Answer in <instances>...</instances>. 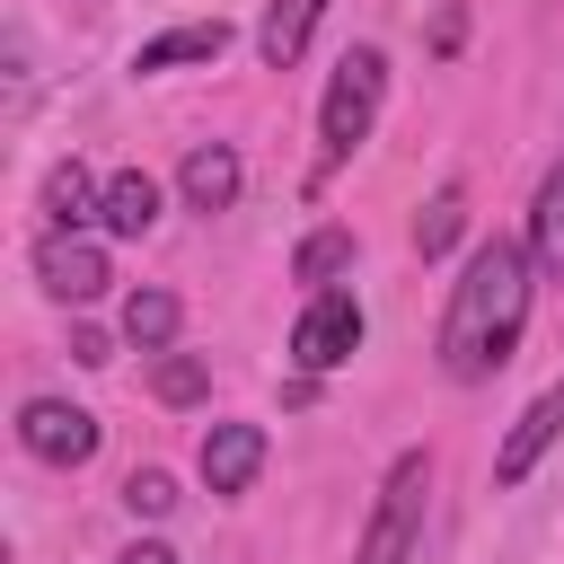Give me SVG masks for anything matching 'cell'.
<instances>
[{
    "label": "cell",
    "mask_w": 564,
    "mask_h": 564,
    "mask_svg": "<svg viewBox=\"0 0 564 564\" xmlns=\"http://www.w3.org/2000/svg\"><path fill=\"white\" fill-rule=\"evenodd\" d=\"M529 326V247L520 238H485L467 256V273L449 282V317H441V370L449 379H494L520 352Z\"/></svg>",
    "instance_id": "6da1fadb"
},
{
    "label": "cell",
    "mask_w": 564,
    "mask_h": 564,
    "mask_svg": "<svg viewBox=\"0 0 564 564\" xmlns=\"http://www.w3.org/2000/svg\"><path fill=\"white\" fill-rule=\"evenodd\" d=\"M379 97H388V62H379L370 44H352V53L335 62V79H326V106H317V167H344V159L370 141Z\"/></svg>",
    "instance_id": "7a4b0ae2"
},
{
    "label": "cell",
    "mask_w": 564,
    "mask_h": 564,
    "mask_svg": "<svg viewBox=\"0 0 564 564\" xmlns=\"http://www.w3.org/2000/svg\"><path fill=\"white\" fill-rule=\"evenodd\" d=\"M423 494H432V458H423V449H405V458L388 467V485H379V511H370V529H361L352 564H414V538H423Z\"/></svg>",
    "instance_id": "3957f363"
},
{
    "label": "cell",
    "mask_w": 564,
    "mask_h": 564,
    "mask_svg": "<svg viewBox=\"0 0 564 564\" xmlns=\"http://www.w3.org/2000/svg\"><path fill=\"white\" fill-rule=\"evenodd\" d=\"M352 344H361V300L352 291H317L308 308H300V326H291V361L317 379V370H335V361H352Z\"/></svg>",
    "instance_id": "277c9868"
},
{
    "label": "cell",
    "mask_w": 564,
    "mask_h": 564,
    "mask_svg": "<svg viewBox=\"0 0 564 564\" xmlns=\"http://www.w3.org/2000/svg\"><path fill=\"white\" fill-rule=\"evenodd\" d=\"M18 441H26L44 467H79V458H97V414H79V405H62V397H35V405L18 414Z\"/></svg>",
    "instance_id": "5b68a950"
},
{
    "label": "cell",
    "mask_w": 564,
    "mask_h": 564,
    "mask_svg": "<svg viewBox=\"0 0 564 564\" xmlns=\"http://www.w3.org/2000/svg\"><path fill=\"white\" fill-rule=\"evenodd\" d=\"M555 432H564V379L555 388H538L529 405H520V423L502 432V449H494V485H520L546 449H555Z\"/></svg>",
    "instance_id": "8992f818"
},
{
    "label": "cell",
    "mask_w": 564,
    "mask_h": 564,
    "mask_svg": "<svg viewBox=\"0 0 564 564\" xmlns=\"http://www.w3.org/2000/svg\"><path fill=\"white\" fill-rule=\"evenodd\" d=\"M35 282L53 291V300H97L115 273H106V256L88 247V238H70V229H53L44 247H35Z\"/></svg>",
    "instance_id": "52a82bcc"
},
{
    "label": "cell",
    "mask_w": 564,
    "mask_h": 564,
    "mask_svg": "<svg viewBox=\"0 0 564 564\" xmlns=\"http://www.w3.org/2000/svg\"><path fill=\"white\" fill-rule=\"evenodd\" d=\"M256 467H264V432L256 423H212L203 432V485L212 494H247Z\"/></svg>",
    "instance_id": "ba28073f"
},
{
    "label": "cell",
    "mask_w": 564,
    "mask_h": 564,
    "mask_svg": "<svg viewBox=\"0 0 564 564\" xmlns=\"http://www.w3.org/2000/svg\"><path fill=\"white\" fill-rule=\"evenodd\" d=\"M176 185H185V203H194V212H229V203H238V150H229V141L185 150Z\"/></svg>",
    "instance_id": "9c48e42d"
},
{
    "label": "cell",
    "mask_w": 564,
    "mask_h": 564,
    "mask_svg": "<svg viewBox=\"0 0 564 564\" xmlns=\"http://www.w3.org/2000/svg\"><path fill=\"white\" fill-rule=\"evenodd\" d=\"M317 18H326V0H273V9H264V26H256V53H264V70H291V62L308 53Z\"/></svg>",
    "instance_id": "30bf717a"
},
{
    "label": "cell",
    "mask_w": 564,
    "mask_h": 564,
    "mask_svg": "<svg viewBox=\"0 0 564 564\" xmlns=\"http://www.w3.org/2000/svg\"><path fill=\"white\" fill-rule=\"evenodd\" d=\"M220 53H229V26L203 18V26H167V35H150V44L132 53V70H176V62H220Z\"/></svg>",
    "instance_id": "8fae6325"
},
{
    "label": "cell",
    "mask_w": 564,
    "mask_h": 564,
    "mask_svg": "<svg viewBox=\"0 0 564 564\" xmlns=\"http://www.w3.org/2000/svg\"><path fill=\"white\" fill-rule=\"evenodd\" d=\"M97 220H106L115 238H141V229L159 220V185H150L141 167H123V176H106V203H97Z\"/></svg>",
    "instance_id": "7c38bea8"
},
{
    "label": "cell",
    "mask_w": 564,
    "mask_h": 564,
    "mask_svg": "<svg viewBox=\"0 0 564 564\" xmlns=\"http://www.w3.org/2000/svg\"><path fill=\"white\" fill-rule=\"evenodd\" d=\"M529 256H538V273H555L564 282V159L546 167V185H538V212H529Z\"/></svg>",
    "instance_id": "4fadbf2b"
},
{
    "label": "cell",
    "mask_w": 564,
    "mask_h": 564,
    "mask_svg": "<svg viewBox=\"0 0 564 564\" xmlns=\"http://www.w3.org/2000/svg\"><path fill=\"white\" fill-rule=\"evenodd\" d=\"M97 203H106V194L88 185V167H79V159H62V167L44 176V212H53V229H79Z\"/></svg>",
    "instance_id": "5bb4252c"
},
{
    "label": "cell",
    "mask_w": 564,
    "mask_h": 564,
    "mask_svg": "<svg viewBox=\"0 0 564 564\" xmlns=\"http://www.w3.org/2000/svg\"><path fill=\"white\" fill-rule=\"evenodd\" d=\"M123 335H132L141 352H159V344L176 335V300H167V291H132V300H123Z\"/></svg>",
    "instance_id": "9a60e30c"
},
{
    "label": "cell",
    "mask_w": 564,
    "mask_h": 564,
    "mask_svg": "<svg viewBox=\"0 0 564 564\" xmlns=\"http://www.w3.org/2000/svg\"><path fill=\"white\" fill-rule=\"evenodd\" d=\"M344 264H352V229H317V238L291 256V273H300V282H317V291H326Z\"/></svg>",
    "instance_id": "2e32d148"
},
{
    "label": "cell",
    "mask_w": 564,
    "mask_h": 564,
    "mask_svg": "<svg viewBox=\"0 0 564 564\" xmlns=\"http://www.w3.org/2000/svg\"><path fill=\"white\" fill-rule=\"evenodd\" d=\"M458 229H467V203H458V194H432V212L414 220V247H423V256H449Z\"/></svg>",
    "instance_id": "e0dca14e"
},
{
    "label": "cell",
    "mask_w": 564,
    "mask_h": 564,
    "mask_svg": "<svg viewBox=\"0 0 564 564\" xmlns=\"http://www.w3.org/2000/svg\"><path fill=\"white\" fill-rule=\"evenodd\" d=\"M123 511H132V520H167V511H176V485H167L159 467H132V476H123Z\"/></svg>",
    "instance_id": "ac0fdd59"
},
{
    "label": "cell",
    "mask_w": 564,
    "mask_h": 564,
    "mask_svg": "<svg viewBox=\"0 0 564 564\" xmlns=\"http://www.w3.org/2000/svg\"><path fill=\"white\" fill-rule=\"evenodd\" d=\"M159 397L167 405H194L203 397V361H159Z\"/></svg>",
    "instance_id": "d6986e66"
},
{
    "label": "cell",
    "mask_w": 564,
    "mask_h": 564,
    "mask_svg": "<svg viewBox=\"0 0 564 564\" xmlns=\"http://www.w3.org/2000/svg\"><path fill=\"white\" fill-rule=\"evenodd\" d=\"M123 564H176V555H167V546H132Z\"/></svg>",
    "instance_id": "ffe728a7"
}]
</instances>
